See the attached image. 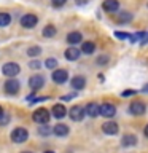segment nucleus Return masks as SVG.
<instances>
[{"mask_svg": "<svg viewBox=\"0 0 148 153\" xmlns=\"http://www.w3.org/2000/svg\"><path fill=\"white\" fill-rule=\"evenodd\" d=\"M69 80V74H67V70L64 69H57L53 72V81L57 85H62V83H65V81Z\"/></svg>", "mask_w": 148, "mask_h": 153, "instance_id": "obj_8", "label": "nucleus"}, {"mask_svg": "<svg viewBox=\"0 0 148 153\" xmlns=\"http://www.w3.org/2000/svg\"><path fill=\"white\" fill-rule=\"evenodd\" d=\"M2 72H3L5 76L13 78V76H16L19 72H21V67H19L16 62H7V64H3V67H2Z\"/></svg>", "mask_w": 148, "mask_h": 153, "instance_id": "obj_3", "label": "nucleus"}, {"mask_svg": "<svg viewBox=\"0 0 148 153\" xmlns=\"http://www.w3.org/2000/svg\"><path fill=\"white\" fill-rule=\"evenodd\" d=\"M72 97H75V94H70V96H64V97H62V99L65 100V99H72Z\"/></svg>", "mask_w": 148, "mask_h": 153, "instance_id": "obj_35", "label": "nucleus"}, {"mask_svg": "<svg viewBox=\"0 0 148 153\" xmlns=\"http://www.w3.org/2000/svg\"><path fill=\"white\" fill-rule=\"evenodd\" d=\"M132 94H135V89H129V91H124V93H121L123 97H127V96H132Z\"/></svg>", "mask_w": 148, "mask_h": 153, "instance_id": "obj_32", "label": "nucleus"}, {"mask_svg": "<svg viewBox=\"0 0 148 153\" xmlns=\"http://www.w3.org/2000/svg\"><path fill=\"white\" fill-rule=\"evenodd\" d=\"M65 2H67V0H51V5L54 8H61V7H64V5H65Z\"/></svg>", "mask_w": 148, "mask_h": 153, "instance_id": "obj_27", "label": "nucleus"}, {"mask_svg": "<svg viewBox=\"0 0 148 153\" xmlns=\"http://www.w3.org/2000/svg\"><path fill=\"white\" fill-rule=\"evenodd\" d=\"M29 139V132L26 128H16L11 132V140L14 143H24Z\"/></svg>", "mask_w": 148, "mask_h": 153, "instance_id": "obj_2", "label": "nucleus"}, {"mask_svg": "<svg viewBox=\"0 0 148 153\" xmlns=\"http://www.w3.org/2000/svg\"><path fill=\"white\" fill-rule=\"evenodd\" d=\"M84 110H86V115L91 117V118H95V117H99V115H100V105H97L95 102H89L84 107Z\"/></svg>", "mask_w": 148, "mask_h": 153, "instance_id": "obj_12", "label": "nucleus"}, {"mask_svg": "<svg viewBox=\"0 0 148 153\" xmlns=\"http://www.w3.org/2000/svg\"><path fill=\"white\" fill-rule=\"evenodd\" d=\"M94 51H95V45L92 42H84L81 45V53H84V54H92Z\"/></svg>", "mask_w": 148, "mask_h": 153, "instance_id": "obj_20", "label": "nucleus"}, {"mask_svg": "<svg viewBox=\"0 0 148 153\" xmlns=\"http://www.w3.org/2000/svg\"><path fill=\"white\" fill-rule=\"evenodd\" d=\"M102 8L107 13H115V11H118V10H119V2H118V0H104Z\"/></svg>", "mask_w": 148, "mask_h": 153, "instance_id": "obj_13", "label": "nucleus"}, {"mask_svg": "<svg viewBox=\"0 0 148 153\" xmlns=\"http://www.w3.org/2000/svg\"><path fill=\"white\" fill-rule=\"evenodd\" d=\"M50 112H48L46 108H37L35 112H33V115H32V120L35 123H38V124H48V121H50Z\"/></svg>", "mask_w": 148, "mask_h": 153, "instance_id": "obj_1", "label": "nucleus"}, {"mask_svg": "<svg viewBox=\"0 0 148 153\" xmlns=\"http://www.w3.org/2000/svg\"><path fill=\"white\" fill-rule=\"evenodd\" d=\"M80 54H81V51L78 50V48H75V46L67 48L65 53H64V56H65L67 61H76V59L80 57Z\"/></svg>", "mask_w": 148, "mask_h": 153, "instance_id": "obj_14", "label": "nucleus"}, {"mask_svg": "<svg viewBox=\"0 0 148 153\" xmlns=\"http://www.w3.org/2000/svg\"><path fill=\"white\" fill-rule=\"evenodd\" d=\"M45 65H46V69H56L57 61L54 59V57H48V59L45 61Z\"/></svg>", "mask_w": 148, "mask_h": 153, "instance_id": "obj_26", "label": "nucleus"}, {"mask_svg": "<svg viewBox=\"0 0 148 153\" xmlns=\"http://www.w3.org/2000/svg\"><path fill=\"white\" fill-rule=\"evenodd\" d=\"M22 153H30V152H22Z\"/></svg>", "mask_w": 148, "mask_h": 153, "instance_id": "obj_39", "label": "nucleus"}, {"mask_svg": "<svg viewBox=\"0 0 148 153\" xmlns=\"http://www.w3.org/2000/svg\"><path fill=\"white\" fill-rule=\"evenodd\" d=\"M38 132H40V136H50L53 132V128H50L48 124H41V128H38Z\"/></svg>", "mask_w": 148, "mask_h": 153, "instance_id": "obj_24", "label": "nucleus"}, {"mask_svg": "<svg viewBox=\"0 0 148 153\" xmlns=\"http://www.w3.org/2000/svg\"><path fill=\"white\" fill-rule=\"evenodd\" d=\"M81 33L80 32H70L69 35H67V42L70 43V45H76V43H80L81 42Z\"/></svg>", "mask_w": 148, "mask_h": 153, "instance_id": "obj_19", "label": "nucleus"}, {"mask_svg": "<svg viewBox=\"0 0 148 153\" xmlns=\"http://www.w3.org/2000/svg\"><path fill=\"white\" fill-rule=\"evenodd\" d=\"M86 2H88V0H76V5H83Z\"/></svg>", "mask_w": 148, "mask_h": 153, "instance_id": "obj_34", "label": "nucleus"}, {"mask_svg": "<svg viewBox=\"0 0 148 153\" xmlns=\"http://www.w3.org/2000/svg\"><path fill=\"white\" fill-rule=\"evenodd\" d=\"M10 121V115H7V113H3L2 117H0V124H7Z\"/></svg>", "mask_w": 148, "mask_h": 153, "instance_id": "obj_31", "label": "nucleus"}, {"mask_svg": "<svg viewBox=\"0 0 148 153\" xmlns=\"http://www.w3.org/2000/svg\"><path fill=\"white\" fill-rule=\"evenodd\" d=\"M51 113H53V117H54V118L61 120V118H64L65 115H67V108L62 104H56L54 107L51 108Z\"/></svg>", "mask_w": 148, "mask_h": 153, "instance_id": "obj_15", "label": "nucleus"}, {"mask_svg": "<svg viewBox=\"0 0 148 153\" xmlns=\"http://www.w3.org/2000/svg\"><path fill=\"white\" fill-rule=\"evenodd\" d=\"M29 67H30V69H40V67H41V62L40 61H30V62H29Z\"/></svg>", "mask_w": 148, "mask_h": 153, "instance_id": "obj_29", "label": "nucleus"}, {"mask_svg": "<svg viewBox=\"0 0 148 153\" xmlns=\"http://www.w3.org/2000/svg\"><path fill=\"white\" fill-rule=\"evenodd\" d=\"M41 33H43V37L51 38V37H54V35H56V27L50 24V26H46L45 29H43V32H41Z\"/></svg>", "mask_w": 148, "mask_h": 153, "instance_id": "obj_21", "label": "nucleus"}, {"mask_svg": "<svg viewBox=\"0 0 148 153\" xmlns=\"http://www.w3.org/2000/svg\"><path fill=\"white\" fill-rule=\"evenodd\" d=\"M145 110H147L145 104L140 102V100H135V102L129 105V112H131V115H135V117H142L145 113Z\"/></svg>", "mask_w": 148, "mask_h": 153, "instance_id": "obj_7", "label": "nucleus"}, {"mask_svg": "<svg viewBox=\"0 0 148 153\" xmlns=\"http://www.w3.org/2000/svg\"><path fill=\"white\" fill-rule=\"evenodd\" d=\"M143 134H145V137L148 139V124H147V126H145V129H143Z\"/></svg>", "mask_w": 148, "mask_h": 153, "instance_id": "obj_33", "label": "nucleus"}, {"mask_svg": "<svg viewBox=\"0 0 148 153\" xmlns=\"http://www.w3.org/2000/svg\"><path fill=\"white\" fill-rule=\"evenodd\" d=\"M3 113H5V112H3V108H2V107H0V117H2V115H3Z\"/></svg>", "mask_w": 148, "mask_h": 153, "instance_id": "obj_37", "label": "nucleus"}, {"mask_svg": "<svg viewBox=\"0 0 148 153\" xmlns=\"http://www.w3.org/2000/svg\"><path fill=\"white\" fill-rule=\"evenodd\" d=\"M37 22H38V18L35 16V14H30V13L24 14V16L21 18V26H22L24 29H32V27H35Z\"/></svg>", "mask_w": 148, "mask_h": 153, "instance_id": "obj_5", "label": "nucleus"}, {"mask_svg": "<svg viewBox=\"0 0 148 153\" xmlns=\"http://www.w3.org/2000/svg\"><path fill=\"white\" fill-rule=\"evenodd\" d=\"M121 143L124 147H132L137 143V136H134V134H126V136H123V140Z\"/></svg>", "mask_w": 148, "mask_h": 153, "instance_id": "obj_18", "label": "nucleus"}, {"mask_svg": "<svg viewBox=\"0 0 148 153\" xmlns=\"http://www.w3.org/2000/svg\"><path fill=\"white\" fill-rule=\"evenodd\" d=\"M115 37L121 38V40H124V38H131V33H126V32H115Z\"/></svg>", "mask_w": 148, "mask_h": 153, "instance_id": "obj_30", "label": "nucleus"}, {"mask_svg": "<svg viewBox=\"0 0 148 153\" xmlns=\"http://www.w3.org/2000/svg\"><path fill=\"white\" fill-rule=\"evenodd\" d=\"M19 88H21V85H19V81L16 78H8L5 81V91H7L8 94H16Z\"/></svg>", "mask_w": 148, "mask_h": 153, "instance_id": "obj_9", "label": "nucleus"}, {"mask_svg": "<svg viewBox=\"0 0 148 153\" xmlns=\"http://www.w3.org/2000/svg\"><path fill=\"white\" fill-rule=\"evenodd\" d=\"M40 53H41V48H40V46H30V48L27 50V54H29V56H38Z\"/></svg>", "mask_w": 148, "mask_h": 153, "instance_id": "obj_25", "label": "nucleus"}, {"mask_svg": "<svg viewBox=\"0 0 148 153\" xmlns=\"http://www.w3.org/2000/svg\"><path fill=\"white\" fill-rule=\"evenodd\" d=\"M11 22V16L8 13H0V27H7Z\"/></svg>", "mask_w": 148, "mask_h": 153, "instance_id": "obj_22", "label": "nucleus"}, {"mask_svg": "<svg viewBox=\"0 0 148 153\" xmlns=\"http://www.w3.org/2000/svg\"><path fill=\"white\" fill-rule=\"evenodd\" d=\"M70 85H72V88H73V89H83L86 86V78H84V76H81V75H76V76L72 78Z\"/></svg>", "mask_w": 148, "mask_h": 153, "instance_id": "obj_16", "label": "nucleus"}, {"mask_svg": "<svg viewBox=\"0 0 148 153\" xmlns=\"http://www.w3.org/2000/svg\"><path fill=\"white\" fill-rule=\"evenodd\" d=\"M142 91H143V93H148V85L143 86V89H142Z\"/></svg>", "mask_w": 148, "mask_h": 153, "instance_id": "obj_36", "label": "nucleus"}, {"mask_svg": "<svg viewBox=\"0 0 148 153\" xmlns=\"http://www.w3.org/2000/svg\"><path fill=\"white\" fill-rule=\"evenodd\" d=\"M53 132L57 137H65L69 134V126H65V124H56V126H53Z\"/></svg>", "mask_w": 148, "mask_h": 153, "instance_id": "obj_17", "label": "nucleus"}, {"mask_svg": "<svg viewBox=\"0 0 148 153\" xmlns=\"http://www.w3.org/2000/svg\"><path fill=\"white\" fill-rule=\"evenodd\" d=\"M115 115H116V107H115L113 104L105 102V104L100 105V117H104V118H113Z\"/></svg>", "mask_w": 148, "mask_h": 153, "instance_id": "obj_6", "label": "nucleus"}, {"mask_svg": "<svg viewBox=\"0 0 148 153\" xmlns=\"http://www.w3.org/2000/svg\"><path fill=\"white\" fill-rule=\"evenodd\" d=\"M43 153H54V152H51V150H48V152H43Z\"/></svg>", "mask_w": 148, "mask_h": 153, "instance_id": "obj_38", "label": "nucleus"}, {"mask_svg": "<svg viewBox=\"0 0 148 153\" xmlns=\"http://www.w3.org/2000/svg\"><path fill=\"white\" fill-rule=\"evenodd\" d=\"M131 19H132V14H131V13H129V11H123V13H119V14H118L116 21L124 24V22H129Z\"/></svg>", "mask_w": 148, "mask_h": 153, "instance_id": "obj_23", "label": "nucleus"}, {"mask_svg": "<svg viewBox=\"0 0 148 153\" xmlns=\"http://www.w3.org/2000/svg\"><path fill=\"white\" fill-rule=\"evenodd\" d=\"M84 113H86L84 107H81V105H73L69 112V117H70V120H73V121H81V120L84 118Z\"/></svg>", "mask_w": 148, "mask_h": 153, "instance_id": "obj_4", "label": "nucleus"}, {"mask_svg": "<svg viewBox=\"0 0 148 153\" xmlns=\"http://www.w3.org/2000/svg\"><path fill=\"white\" fill-rule=\"evenodd\" d=\"M102 131L107 134V136H116L118 131H119V128H118V124H116V123L107 121V123H104V124H102Z\"/></svg>", "mask_w": 148, "mask_h": 153, "instance_id": "obj_11", "label": "nucleus"}, {"mask_svg": "<svg viewBox=\"0 0 148 153\" xmlns=\"http://www.w3.org/2000/svg\"><path fill=\"white\" fill-rule=\"evenodd\" d=\"M43 85H45V78H43L41 75H33L29 78V86H30V89H33V91H38Z\"/></svg>", "mask_w": 148, "mask_h": 153, "instance_id": "obj_10", "label": "nucleus"}, {"mask_svg": "<svg viewBox=\"0 0 148 153\" xmlns=\"http://www.w3.org/2000/svg\"><path fill=\"white\" fill-rule=\"evenodd\" d=\"M95 62H97V65H105L108 62V56H99Z\"/></svg>", "mask_w": 148, "mask_h": 153, "instance_id": "obj_28", "label": "nucleus"}]
</instances>
